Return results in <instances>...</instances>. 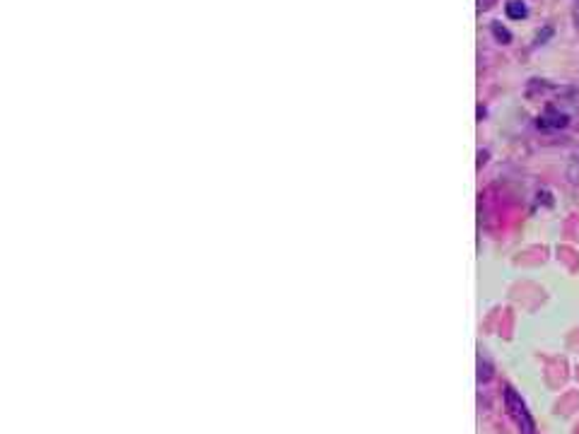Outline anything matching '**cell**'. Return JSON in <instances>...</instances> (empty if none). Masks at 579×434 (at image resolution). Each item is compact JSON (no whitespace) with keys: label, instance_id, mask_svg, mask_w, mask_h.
Wrapping results in <instances>:
<instances>
[{"label":"cell","instance_id":"cell-3","mask_svg":"<svg viewBox=\"0 0 579 434\" xmlns=\"http://www.w3.org/2000/svg\"><path fill=\"white\" fill-rule=\"evenodd\" d=\"M493 29H495V34H497V37H500V39H502V41H509V34H507V32H504V29H502V27H500V24H495V27H493Z\"/></svg>","mask_w":579,"mask_h":434},{"label":"cell","instance_id":"cell-1","mask_svg":"<svg viewBox=\"0 0 579 434\" xmlns=\"http://www.w3.org/2000/svg\"><path fill=\"white\" fill-rule=\"evenodd\" d=\"M504 406H507L509 417L514 420V425H517L519 432L536 434V425H533V417H531V413H529L526 403L522 401V396H519L512 386L504 388Z\"/></svg>","mask_w":579,"mask_h":434},{"label":"cell","instance_id":"cell-4","mask_svg":"<svg viewBox=\"0 0 579 434\" xmlns=\"http://www.w3.org/2000/svg\"><path fill=\"white\" fill-rule=\"evenodd\" d=\"M575 22H577V27H579V0H577V5H575Z\"/></svg>","mask_w":579,"mask_h":434},{"label":"cell","instance_id":"cell-2","mask_svg":"<svg viewBox=\"0 0 579 434\" xmlns=\"http://www.w3.org/2000/svg\"><path fill=\"white\" fill-rule=\"evenodd\" d=\"M507 14L512 19H524L526 17V5L522 0H512V3H507Z\"/></svg>","mask_w":579,"mask_h":434}]
</instances>
